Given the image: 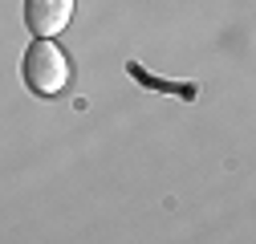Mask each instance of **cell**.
Masks as SVG:
<instances>
[{"instance_id":"obj_1","label":"cell","mask_w":256,"mask_h":244,"mask_svg":"<svg viewBox=\"0 0 256 244\" xmlns=\"http://www.w3.org/2000/svg\"><path fill=\"white\" fill-rule=\"evenodd\" d=\"M20 74H24V86L33 90V94L53 98V94H61V90L70 86V57L61 53L53 41L33 37V45H28V53H24Z\"/></svg>"},{"instance_id":"obj_2","label":"cell","mask_w":256,"mask_h":244,"mask_svg":"<svg viewBox=\"0 0 256 244\" xmlns=\"http://www.w3.org/2000/svg\"><path fill=\"white\" fill-rule=\"evenodd\" d=\"M74 16V0H24V24L33 37L53 41Z\"/></svg>"},{"instance_id":"obj_3","label":"cell","mask_w":256,"mask_h":244,"mask_svg":"<svg viewBox=\"0 0 256 244\" xmlns=\"http://www.w3.org/2000/svg\"><path fill=\"white\" fill-rule=\"evenodd\" d=\"M126 74H130L134 82H142L146 90H154V94H179V98H187V102H196L200 98V86L196 82H158V78H150L138 61H126Z\"/></svg>"}]
</instances>
